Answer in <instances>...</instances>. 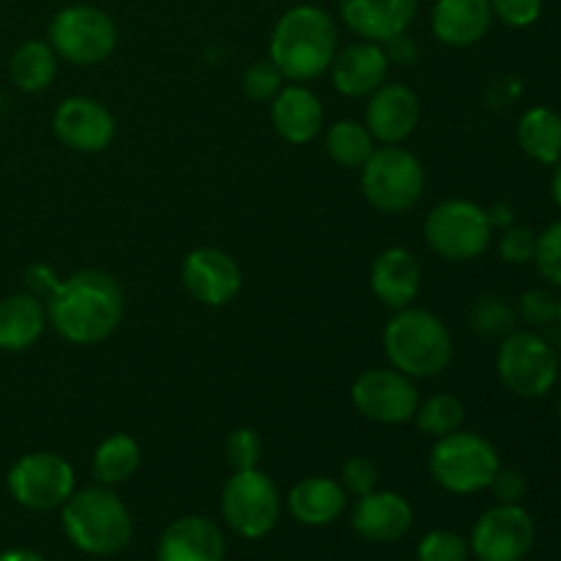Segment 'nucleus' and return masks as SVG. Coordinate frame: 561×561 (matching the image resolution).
Here are the masks:
<instances>
[{
  "instance_id": "nucleus-1",
  "label": "nucleus",
  "mask_w": 561,
  "mask_h": 561,
  "mask_svg": "<svg viewBox=\"0 0 561 561\" xmlns=\"http://www.w3.org/2000/svg\"><path fill=\"white\" fill-rule=\"evenodd\" d=\"M44 307H47V323L66 343L96 345L121 327L126 296L113 274L102 268H82L60 279Z\"/></svg>"
},
{
  "instance_id": "nucleus-2",
  "label": "nucleus",
  "mask_w": 561,
  "mask_h": 561,
  "mask_svg": "<svg viewBox=\"0 0 561 561\" xmlns=\"http://www.w3.org/2000/svg\"><path fill=\"white\" fill-rule=\"evenodd\" d=\"M340 49L337 22L321 5L301 3L285 11L268 38V60L290 82L318 80Z\"/></svg>"
},
{
  "instance_id": "nucleus-3",
  "label": "nucleus",
  "mask_w": 561,
  "mask_h": 561,
  "mask_svg": "<svg viewBox=\"0 0 561 561\" xmlns=\"http://www.w3.org/2000/svg\"><path fill=\"white\" fill-rule=\"evenodd\" d=\"M383 354L389 365L405 376L433 378L453 362V332L436 312L414 305L403 307L394 310L383 327Z\"/></svg>"
},
{
  "instance_id": "nucleus-4",
  "label": "nucleus",
  "mask_w": 561,
  "mask_h": 561,
  "mask_svg": "<svg viewBox=\"0 0 561 561\" xmlns=\"http://www.w3.org/2000/svg\"><path fill=\"white\" fill-rule=\"evenodd\" d=\"M64 531L75 548L91 557H113L131 540V515L107 485L75 491L60 507Z\"/></svg>"
},
{
  "instance_id": "nucleus-5",
  "label": "nucleus",
  "mask_w": 561,
  "mask_h": 561,
  "mask_svg": "<svg viewBox=\"0 0 561 561\" xmlns=\"http://www.w3.org/2000/svg\"><path fill=\"white\" fill-rule=\"evenodd\" d=\"M427 469L444 491L469 496V493L485 491L502 463H499L496 447L485 436L460 427L449 436L436 438Z\"/></svg>"
},
{
  "instance_id": "nucleus-6",
  "label": "nucleus",
  "mask_w": 561,
  "mask_h": 561,
  "mask_svg": "<svg viewBox=\"0 0 561 561\" xmlns=\"http://www.w3.org/2000/svg\"><path fill=\"white\" fill-rule=\"evenodd\" d=\"M365 201L381 214H405L425 195V168L403 146H383L362 164Z\"/></svg>"
},
{
  "instance_id": "nucleus-7",
  "label": "nucleus",
  "mask_w": 561,
  "mask_h": 561,
  "mask_svg": "<svg viewBox=\"0 0 561 561\" xmlns=\"http://www.w3.org/2000/svg\"><path fill=\"white\" fill-rule=\"evenodd\" d=\"M47 42L60 60L75 66H96L118 47V25L107 11L96 5H66L49 22Z\"/></svg>"
},
{
  "instance_id": "nucleus-8",
  "label": "nucleus",
  "mask_w": 561,
  "mask_h": 561,
  "mask_svg": "<svg viewBox=\"0 0 561 561\" xmlns=\"http://www.w3.org/2000/svg\"><path fill=\"white\" fill-rule=\"evenodd\" d=\"M493 228L488 211L471 201H444L427 214L425 241L438 257L453 263H469L485 255Z\"/></svg>"
},
{
  "instance_id": "nucleus-9",
  "label": "nucleus",
  "mask_w": 561,
  "mask_h": 561,
  "mask_svg": "<svg viewBox=\"0 0 561 561\" xmlns=\"http://www.w3.org/2000/svg\"><path fill=\"white\" fill-rule=\"evenodd\" d=\"M499 381L518 398H546L559 381V356L537 332H518L502 340L496 354Z\"/></svg>"
},
{
  "instance_id": "nucleus-10",
  "label": "nucleus",
  "mask_w": 561,
  "mask_h": 561,
  "mask_svg": "<svg viewBox=\"0 0 561 561\" xmlns=\"http://www.w3.org/2000/svg\"><path fill=\"white\" fill-rule=\"evenodd\" d=\"M283 513L279 488L261 469L233 471L222 488V515L230 529L247 540H261L277 526Z\"/></svg>"
},
{
  "instance_id": "nucleus-11",
  "label": "nucleus",
  "mask_w": 561,
  "mask_h": 561,
  "mask_svg": "<svg viewBox=\"0 0 561 561\" xmlns=\"http://www.w3.org/2000/svg\"><path fill=\"white\" fill-rule=\"evenodd\" d=\"M11 499L33 513H49L64 507L75 493V469L55 453L22 455L5 477Z\"/></svg>"
},
{
  "instance_id": "nucleus-12",
  "label": "nucleus",
  "mask_w": 561,
  "mask_h": 561,
  "mask_svg": "<svg viewBox=\"0 0 561 561\" xmlns=\"http://www.w3.org/2000/svg\"><path fill=\"white\" fill-rule=\"evenodd\" d=\"M354 409L378 425H403L411 422L420 405V389L414 378L394 367H376L362 373L351 387Z\"/></svg>"
},
{
  "instance_id": "nucleus-13",
  "label": "nucleus",
  "mask_w": 561,
  "mask_h": 561,
  "mask_svg": "<svg viewBox=\"0 0 561 561\" xmlns=\"http://www.w3.org/2000/svg\"><path fill=\"white\" fill-rule=\"evenodd\" d=\"M535 535V520L520 504H496L480 515L469 548L480 561H524Z\"/></svg>"
},
{
  "instance_id": "nucleus-14",
  "label": "nucleus",
  "mask_w": 561,
  "mask_h": 561,
  "mask_svg": "<svg viewBox=\"0 0 561 561\" xmlns=\"http://www.w3.org/2000/svg\"><path fill=\"white\" fill-rule=\"evenodd\" d=\"M181 283L186 294L206 307H225L241 294V268L228 252L217 247H197L181 263Z\"/></svg>"
},
{
  "instance_id": "nucleus-15",
  "label": "nucleus",
  "mask_w": 561,
  "mask_h": 561,
  "mask_svg": "<svg viewBox=\"0 0 561 561\" xmlns=\"http://www.w3.org/2000/svg\"><path fill=\"white\" fill-rule=\"evenodd\" d=\"M53 131L69 151L99 153L113 142L115 118L99 99L69 96L53 113Z\"/></svg>"
},
{
  "instance_id": "nucleus-16",
  "label": "nucleus",
  "mask_w": 561,
  "mask_h": 561,
  "mask_svg": "<svg viewBox=\"0 0 561 561\" xmlns=\"http://www.w3.org/2000/svg\"><path fill=\"white\" fill-rule=\"evenodd\" d=\"M422 104L420 96L403 82H383L378 91L370 93L365 110V126L370 129L373 140L383 146H400L405 137L414 135L420 126Z\"/></svg>"
},
{
  "instance_id": "nucleus-17",
  "label": "nucleus",
  "mask_w": 561,
  "mask_h": 561,
  "mask_svg": "<svg viewBox=\"0 0 561 561\" xmlns=\"http://www.w3.org/2000/svg\"><path fill=\"white\" fill-rule=\"evenodd\" d=\"M329 71H332L337 93L348 99H365L387 82L389 60L383 53V44L359 38V42L337 49Z\"/></svg>"
},
{
  "instance_id": "nucleus-18",
  "label": "nucleus",
  "mask_w": 561,
  "mask_h": 561,
  "mask_svg": "<svg viewBox=\"0 0 561 561\" xmlns=\"http://www.w3.org/2000/svg\"><path fill=\"white\" fill-rule=\"evenodd\" d=\"M420 11V0H340V16L354 36L365 42H389L405 33Z\"/></svg>"
},
{
  "instance_id": "nucleus-19",
  "label": "nucleus",
  "mask_w": 561,
  "mask_h": 561,
  "mask_svg": "<svg viewBox=\"0 0 561 561\" xmlns=\"http://www.w3.org/2000/svg\"><path fill=\"white\" fill-rule=\"evenodd\" d=\"M414 524V510L400 493L370 491L359 496L351 510V526L359 537L370 542H398L403 540Z\"/></svg>"
},
{
  "instance_id": "nucleus-20",
  "label": "nucleus",
  "mask_w": 561,
  "mask_h": 561,
  "mask_svg": "<svg viewBox=\"0 0 561 561\" xmlns=\"http://www.w3.org/2000/svg\"><path fill=\"white\" fill-rule=\"evenodd\" d=\"M370 288L389 310H403L414 305L422 288V266L414 252L405 247H389L378 252L370 266Z\"/></svg>"
},
{
  "instance_id": "nucleus-21",
  "label": "nucleus",
  "mask_w": 561,
  "mask_h": 561,
  "mask_svg": "<svg viewBox=\"0 0 561 561\" xmlns=\"http://www.w3.org/2000/svg\"><path fill=\"white\" fill-rule=\"evenodd\" d=\"M272 126L290 146H307L323 131V104L301 82L283 85L272 99Z\"/></svg>"
},
{
  "instance_id": "nucleus-22",
  "label": "nucleus",
  "mask_w": 561,
  "mask_h": 561,
  "mask_svg": "<svg viewBox=\"0 0 561 561\" xmlns=\"http://www.w3.org/2000/svg\"><path fill=\"white\" fill-rule=\"evenodd\" d=\"M491 25V0H436L433 5V36L447 47H474L488 36Z\"/></svg>"
},
{
  "instance_id": "nucleus-23",
  "label": "nucleus",
  "mask_w": 561,
  "mask_h": 561,
  "mask_svg": "<svg viewBox=\"0 0 561 561\" xmlns=\"http://www.w3.org/2000/svg\"><path fill=\"white\" fill-rule=\"evenodd\" d=\"M225 537L214 520L186 515L170 524L159 537L157 561H222Z\"/></svg>"
},
{
  "instance_id": "nucleus-24",
  "label": "nucleus",
  "mask_w": 561,
  "mask_h": 561,
  "mask_svg": "<svg viewBox=\"0 0 561 561\" xmlns=\"http://www.w3.org/2000/svg\"><path fill=\"white\" fill-rule=\"evenodd\" d=\"M47 327L44 299L33 294H11L0 301V351L20 354L27 351Z\"/></svg>"
},
{
  "instance_id": "nucleus-25",
  "label": "nucleus",
  "mask_w": 561,
  "mask_h": 561,
  "mask_svg": "<svg viewBox=\"0 0 561 561\" xmlns=\"http://www.w3.org/2000/svg\"><path fill=\"white\" fill-rule=\"evenodd\" d=\"M288 510L299 524L329 526L345 513V488L329 477H307L290 488Z\"/></svg>"
},
{
  "instance_id": "nucleus-26",
  "label": "nucleus",
  "mask_w": 561,
  "mask_h": 561,
  "mask_svg": "<svg viewBox=\"0 0 561 561\" xmlns=\"http://www.w3.org/2000/svg\"><path fill=\"white\" fill-rule=\"evenodd\" d=\"M520 151L537 164H557L561 159V115L551 107H529L518 121Z\"/></svg>"
},
{
  "instance_id": "nucleus-27",
  "label": "nucleus",
  "mask_w": 561,
  "mask_h": 561,
  "mask_svg": "<svg viewBox=\"0 0 561 561\" xmlns=\"http://www.w3.org/2000/svg\"><path fill=\"white\" fill-rule=\"evenodd\" d=\"M9 75L20 91L42 93L58 77V53L42 38H27L14 49L9 60Z\"/></svg>"
},
{
  "instance_id": "nucleus-28",
  "label": "nucleus",
  "mask_w": 561,
  "mask_h": 561,
  "mask_svg": "<svg viewBox=\"0 0 561 561\" xmlns=\"http://www.w3.org/2000/svg\"><path fill=\"white\" fill-rule=\"evenodd\" d=\"M91 469L99 485L113 488L131 480L135 471L140 469V444L126 433H113L96 447Z\"/></svg>"
},
{
  "instance_id": "nucleus-29",
  "label": "nucleus",
  "mask_w": 561,
  "mask_h": 561,
  "mask_svg": "<svg viewBox=\"0 0 561 561\" xmlns=\"http://www.w3.org/2000/svg\"><path fill=\"white\" fill-rule=\"evenodd\" d=\"M327 153L340 164V168L348 170H362V164L373 157L376 151V140H373L370 129H367L362 121L345 118L337 121L327 129Z\"/></svg>"
},
{
  "instance_id": "nucleus-30",
  "label": "nucleus",
  "mask_w": 561,
  "mask_h": 561,
  "mask_svg": "<svg viewBox=\"0 0 561 561\" xmlns=\"http://www.w3.org/2000/svg\"><path fill=\"white\" fill-rule=\"evenodd\" d=\"M463 420H466L463 403H460L455 394H447V392L433 394V398L427 400H420L414 414V422L416 427H420L422 436L433 438V442L460 431V427H463Z\"/></svg>"
},
{
  "instance_id": "nucleus-31",
  "label": "nucleus",
  "mask_w": 561,
  "mask_h": 561,
  "mask_svg": "<svg viewBox=\"0 0 561 561\" xmlns=\"http://www.w3.org/2000/svg\"><path fill=\"white\" fill-rule=\"evenodd\" d=\"M469 323L480 337L485 340H504L518 327V310L510 305L504 296L488 294L474 299L469 312Z\"/></svg>"
},
{
  "instance_id": "nucleus-32",
  "label": "nucleus",
  "mask_w": 561,
  "mask_h": 561,
  "mask_svg": "<svg viewBox=\"0 0 561 561\" xmlns=\"http://www.w3.org/2000/svg\"><path fill=\"white\" fill-rule=\"evenodd\" d=\"M285 85V77L272 60H255L252 66H247L244 77H241V88H244L247 99L252 102H272Z\"/></svg>"
},
{
  "instance_id": "nucleus-33",
  "label": "nucleus",
  "mask_w": 561,
  "mask_h": 561,
  "mask_svg": "<svg viewBox=\"0 0 561 561\" xmlns=\"http://www.w3.org/2000/svg\"><path fill=\"white\" fill-rule=\"evenodd\" d=\"M471 548L460 535L449 529L427 531L416 548V559L420 561H466Z\"/></svg>"
},
{
  "instance_id": "nucleus-34",
  "label": "nucleus",
  "mask_w": 561,
  "mask_h": 561,
  "mask_svg": "<svg viewBox=\"0 0 561 561\" xmlns=\"http://www.w3.org/2000/svg\"><path fill=\"white\" fill-rule=\"evenodd\" d=\"M531 263L542 279H548L553 288H561V219L548 225L542 233H537V250Z\"/></svg>"
},
{
  "instance_id": "nucleus-35",
  "label": "nucleus",
  "mask_w": 561,
  "mask_h": 561,
  "mask_svg": "<svg viewBox=\"0 0 561 561\" xmlns=\"http://www.w3.org/2000/svg\"><path fill=\"white\" fill-rule=\"evenodd\" d=\"M263 458V442L257 431L252 427H236L228 438H225V460L233 471L257 469Z\"/></svg>"
},
{
  "instance_id": "nucleus-36",
  "label": "nucleus",
  "mask_w": 561,
  "mask_h": 561,
  "mask_svg": "<svg viewBox=\"0 0 561 561\" xmlns=\"http://www.w3.org/2000/svg\"><path fill=\"white\" fill-rule=\"evenodd\" d=\"M537 250V233L526 225H510L507 230H502V239H499V255L510 266H526V263L535 261Z\"/></svg>"
},
{
  "instance_id": "nucleus-37",
  "label": "nucleus",
  "mask_w": 561,
  "mask_h": 561,
  "mask_svg": "<svg viewBox=\"0 0 561 561\" xmlns=\"http://www.w3.org/2000/svg\"><path fill=\"white\" fill-rule=\"evenodd\" d=\"M559 299L548 288H531L518 299V318H524L531 329L548 327L557 321Z\"/></svg>"
},
{
  "instance_id": "nucleus-38",
  "label": "nucleus",
  "mask_w": 561,
  "mask_h": 561,
  "mask_svg": "<svg viewBox=\"0 0 561 561\" xmlns=\"http://www.w3.org/2000/svg\"><path fill=\"white\" fill-rule=\"evenodd\" d=\"M491 11L507 27H529L540 20L542 0H491Z\"/></svg>"
},
{
  "instance_id": "nucleus-39",
  "label": "nucleus",
  "mask_w": 561,
  "mask_h": 561,
  "mask_svg": "<svg viewBox=\"0 0 561 561\" xmlns=\"http://www.w3.org/2000/svg\"><path fill=\"white\" fill-rule=\"evenodd\" d=\"M340 485L345 488V493H354V496H365V493L376 491L378 485V469L370 458L365 455H354L343 463V480Z\"/></svg>"
},
{
  "instance_id": "nucleus-40",
  "label": "nucleus",
  "mask_w": 561,
  "mask_h": 561,
  "mask_svg": "<svg viewBox=\"0 0 561 561\" xmlns=\"http://www.w3.org/2000/svg\"><path fill=\"white\" fill-rule=\"evenodd\" d=\"M488 488H491L493 496L499 499V504H520L526 496V480L524 474L515 469H499Z\"/></svg>"
},
{
  "instance_id": "nucleus-41",
  "label": "nucleus",
  "mask_w": 561,
  "mask_h": 561,
  "mask_svg": "<svg viewBox=\"0 0 561 561\" xmlns=\"http://www.w3.org/2000/svg\"><path fill=\"white\" fill-rule=\"evenodd\" d=\"M60 277L55 274L53 266H47V263H33V266H27L25 272V285H27V294L38 296V299L47 301L49 296H53V290L58 288Z\"/></svg>"
},
{
  "instance_id": "nucleus-42",
  "label": "nucleus",
  "mask_w": 561,
  "mask_h": 561,
  "mask_svg": "<svg viewBox=\"0 0 561 561\" xmlns=\"http://www.w3.org/2000/svg\"><path fill=\"white\" fill-rule=\"evenodd\" d=\"M383 53H387L389 66H414L420 60V47H416L414 38L409 36V31L398 33L389 42H383Z\"/></svg>"
},
{
  "instance_id": "nucleus-43",
  "label": "nucleus",
  "mask_w": 561,
  "mask_h": 561,
  "mask_svg": "<svg viewBox=\"0 0 561 561\" xmlns=\"http://www.w3.org/2000/svg\"><path fill=\"white\" fill-rule=\"evenodd\" d=\"M488 211V219H491V228L493 230H507L510 225H515V214H513V208L507 206V203H496V206H491V208H485Z\"/></svg>"
},
{
  "instance_id": "nucleus-44",
  "label": "nucleus",
  "mask_w": 561,
  "mask_h": 561,
  "mask_svg": "<svg viewBox=\"0 0 561 561\" xmlns=\"http://www.w3.org/2000/svg\"><path fill=\"white\" fill-rule=\"evenodd\" d=\"M0 561H47V559L38 557V553L33 551H25V548H14V551L0 553Z\"/></svg>"
},
{
  "instance_id": "nucleus-45",
  "label": "nucleus",
  "mask_w": 561,
  "mask_h": 561,
  "mask_svg": "<svg viewBox=\"0 0 561 561\" xmlns=\"http://www.w3.org/2000/svg\"><path fill=\"white\" fill-rule=\"evenodd\" d=\"M551 195L557 201V206L561 208V159L557 162V170H553V179H551Z\"/></svg>"
},
{
  "instance_id": "nucleus-46",
  "label": "nucleus",
  "mask_w": 561,
  "mask_h": 561,
  "mask_svg": "<svg viewBox=\"0 0 561 561\" xmlns=\"http://www.w3.org/2000/svg\"><path fill=\"white\" fill-rule=\"evenodd\" d=\"M557 420H559V425H561V398H559V403H557Z\"/></svg>"
},
{
  "instance_id": "nucleus-47",
  "label": "nucleus",
  "mask_w": 561,
  "mask_h": 561,
  "mask_svg": "<svg viewBox=\"0 0 561 561\" xmlns=\"http://www.w3.org/2000/svg\"><path fill=\"white\" fill-rule=\"evenodd\" d=\"M557 321L561 323V299H559V310H557Z\"/></svg>"
}]
</instances>
